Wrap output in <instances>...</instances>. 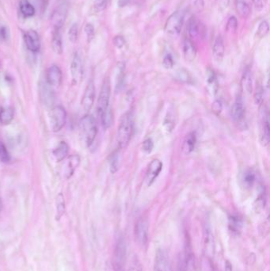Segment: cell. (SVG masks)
I'll return each mask as SVG.
<instances>
[{
  "label": "cell",
  "mask_w": 270,
  "mask_h": 271,
  "mask_svg": "<svg viewBox=\"0 0 270 271\" xmlns=\"http://www.w3.org/2000/svg\"><path fill=\"white\" fill-rule=\"evenodd\" d=\"M109 1L110 0H95L94 2V7H95V11L98 12H101V11L105 10L109 4Z\"/></svg>",
  "instance_id": "obj_42"
},
{
  "label": "cell",
  "mask_w": 270,
  "mask_h": 271,
  "mask_svg": "<svg viewBox=\"0 0 270 271\" xmlns=\"http://www.w3.org/2000/svg\"><path fill=\"white\" fill-rule=\"evenodd\" d=\"M216 1H217L219 6H220L221 7H223V8L228 7L230 2V0H216Z\"/></svg>",
  "instance_id": "obj_51"
},
{
  "label": "cell",
  "mask_w": 270,
  "mask_h": 271,
  "mask_svg": "<svg viewBox=\"0 0 270 271\" xmlns=\"http://www.w3.org/2000/svg\"><path fill=\"white\" fill-rule=\"evenodd\" d=\"M223 110V104L220 100H215L214 102L212 103V110L216 114H220L221 111Z\"/></svg>",
  "instance_id": "obj_47"
},
{
  "label": "cell",
  "mask_w": 270,
  "mask_h": 271,
  "mask_svg": "<svg viewBox=\"0 0 270 271\" xmlns=\"http://www.w3.org/2000/svg\"><path fill=\"white\" fill-rule=\"evenodd\" d=\"M2 208H3V203H2V199L0 198V213L2 212Z\"/></svg>",
  "instance_id": "obj_56"
},
{
  "label": "cell",
  "mask_w": 270,
  "mask_h": 271,
  "mask_svg": "<svg viewBox=\"0 0 270 271\" xmlns=\"http://www.w3.org/2000/svg\"><path fill=\"white\" fill-rule=\"evenodd\" d=\"M14 119V110L11 107L2 108L0 110V124L2 125H10Z\"/></svg>",
  "instance_id": "obj_26"
},
{
  "label": "cell",
  "mask_w": 270,
  "mask_h": 271,
  "mask_svg": "<svg viewBox=\"0 0 270 271\" xmlns=\"http://www.w3.org/2000/svg\"><path fill=\"white\" fill-rule=\"evenodd\" d=\"M24 41L26 47L33 52H38L41 49L40 37L35 30H29L24 35Z\"/></svg>",
  "instance_id": "obj_14"
},
{
  "label": "cell",
  "mask_w": 270,
  "mask_h": 271,
  "mask_svg": "<svg viewBox=\"0 0 270 271\" xmlns=\"http://www.w3.org/2000/svg\"><path fill=\"white\" fill-rule=\"evenodd\" d=\"M269 31H270V26H269L268 22L266 21H262L257 28V37L260 38L266 37V35L268 34Z\"/></svg>",
  "instance_id": "obj_38"
},
{
  "label": "cell",
  "mask_w": 270,
  "mask_h": 271,
  "mask_svg": "<svg viewBox=\"0 0 270 271\" xmlns=\"http://www.w3.org/2000/svg\"><path fill=\"white\" fill-rule=\"evenodd\" d=\"M163 65L164 68L168 69L174 67V61L171 54L168 53L163 58Z\"/></svg>",
  "instance_id": "obj_44"
},
{
  "label": "cell",
  "mask_w": 270,
  "mask_h": 271,
  "mask_svg": "<svg viewBox=\"0 0 270 271\" xmlns=\"http://www.w3.org/2000/svg\"><path fill=\"white\" fill-rule=\"evenodd\" d=\"M68 168H67L66 174L67 178L69 179L72 176V174L75 172V169L79 167L80 164V158L79 155H73L70 156L68 159Z\"/></svg>",
  "instance_id": "obj_27"
},
{
  "label": "cell",
  "mask_w": 270,
  "mask_h": 271,
  "mask_svg": "<svg viewBox=\"0 0 270 271\" xmlns=\"http://www.w3.org/2000/svg\"><path fill=\"white\" fill-rule=\"evenodd\" d=\"M163 169V164L159 159H154L148 165L146 173V182L148 186L154 183Z\"/></svg>",
  "instance_id": "obj_16"
},
{
  "label": "cell",
  "mask_w": 270,
  "mask_h": 271,
  "mask_svg": "<svg viewBox=\"0 0 270 271\" xmlns=\"http://www.w3.org/2000/svg\"><path fill=\"white\" fill-rule=\"evenodd\" d=\"M241 82L245 91L249 95L251 94L253 91V80H252V72L249 68L245 69L244 72L242 74Z\"/></svg>",
  "instance_id": "obj_23"
},
{
  "label": "cell",
  "mask_w": 270,
  "mask_h": 271,
  "mask_svg": "<svg viewBox=\"0 0 270 271\" xmlns=\"http://www.w3.org/2000/svg\"><path fill=\"white\" fill-rule=\"evenodd\" d=\"M183 56L184 58L192 62L195 60L196 56H197V49L193 41H191L189 38H186L183 42Z\"/></svg>",
  "instance_id": "obj_19"
},
{
  "label": "cell",
  "mask_w": 270,
  "mask_h": 271,
  "mask_svg": "<svg viewBox=\"0 0 270 271\" xmlns=\"http://www.w3.org/2000/svg\"><path fill=\"white\" fill-rule=\"evenodd\" d=\"M124 68H125V67H124V65L123 63L119 64V66H118V76H117V90H120V87L122 86L123 82H124Z\"/></svg>",
  "instance_id": "obj_35"
},
{
  "label": "cell",
  "mask_w": 270,
  "mask_h": 271,
  "mask_svg": "<svg viewBox=\"0 0 270 271\" xmlns=\"http://www.w3.org/2000/svg\"><path fill=\"white\" fill-rule=\"evenodd\" d=\"M253 4L257 10L263 8V0H253Z\"/></svg>",
  "instance_id": "obj_52"
},
{
  "label": "cell",
  "mask_w": 270,
  "mask_h": 271,
  "mask_svg": "<svg viewBox=\"0 0 270 271\" xmlns=\"http://www.w3.org/2000/svg\"><path fill=\"white\" fill-rule=\"evenodd\" d=\"M230 227L232 228V230L238 231V229L241 228L242 226V221L239 218L236 217V216H232L230 218L229 220Z\"/></svg>",
  "instance_id": "obj_40"
},
{
  "label": "cell",
  "mask_w": 270,
  "mask_h": 271,
  "mask_svg": "<svg viewBox=\"0 0 270 271\" xmlns=\"http://www.w3.org/2000/svg\"><path fill=\"white\" fill-rule=\"evenodd\" d=\"M68 14V7L65 3L60 5L55 9L53 13L51 14V21L54 30H60L63 25L65 24Z\"/></svg>",
  "instance_id": "obj_8"
},
{
  "label": "cell",
  "mask_w": 270,
  "mask_h": 271,
  "mask_svg": "<svg viewBox=\"0 0 270 271\" xmlns=\"http://www.w3.org/2000/svg\"><path fill=\"white\" fill-rule=\"evenodd\" d=\"M225 52L224 43L223 40L220 35L217 36V38L215 39L214 44L212 46V56L217 62H220L223 60Z\"/></svg>",
  "instance_id": "obj_20"
},
{
  "label": "cell",
  "mask_w": 270,
  "mask_h": 271,
  "mask_svg": "<svg viewBox=\"0 0 270 271\" xmlns=\"http://www.w3.org/2000/svg\"><path fill=\"white\" fill-rule=\"evenodd\" d=\"M183 11H177L172 14L166 22L165 30L170 36H178L180 34L185 19Z\"/></svg>",
  "instance_id": "obj_6"
},
{
  "label": "cell",
  "mask_w": 270,
  "mask_h": 271,
  "mask_svg": "<svg viewBox=\"0 0 270 271\" xmlns=\"http://www.w3.org/2000/svg\"><path fill=\"white\" fill-rule=\"evenodd\" d=\"M142 149H143L144 152L147 153V154L152 152L153 149H154V142H153L152 139V138H147L146 140H144L143 144H142Z\"/></svg>",
  "instance_id": "obj_41"
},
{
  "label": "cell",
  "mask_w": 270,
  "mask_h": 271,
  "mask_svg": "<svg viewBox=\"0 0 270 271\" xmlns=\"http://www.w3.org/2000/svg\"><path fill=\"white\" fill-rule=\"evenodd\" d=\"M175 115L173 111H168L167 116H166L165 120H164V125H165L166 129H168V131H172L175 126Z\"/></svg>",
  "instance_id": "obj_34"
},
{
  "label": "cell",
  "mask_w": 270,
  "mask_h": 271,
  "mask_svg": "<svg viewBox=\"0 0 270 271\" xmlns=\"http://www.w3.org/2000/svg\"><path fill=\"white\" fill-rule=\"evenodd\" d=\"M51 47L54 52L56 54H61L63 52V44L60 30H54L51 39Z\"/></svg>",
  "instance_id": "obj_25"
},
{
  "label": "cell",
  "mask_w": 270,
  "mask_h": 271,
  "mask_svg": "<svg viewBox=\"0 0 270 271\" xmlns=\"http://www.w3.org/2000/svg\"><path fill=\"white\" fill-rule=\"evenodd\" d=\"M21 13L26 17H33L35 15V8L29 0H21L19 3Z\"/></svg>",
  "instance_id": "obj_28"
},
{
  "label": "cell",
  "mask_w": 270,
  "mask_h": 271,
  "mask_svg": "<svg viewBox=\"0 0 270 271\" xmlns=\"http://www.w3.org/2000/svg\"><path fill=\"white\" fill-rule=\"evenodd\" d=\"M129 271H142L140 269V267L137 266V264L133 265V267H132L131 269Z\"/></svg>",
  "instance_id": "obj_55"
},
{
  "label": "cell",
  "mask_w": 270,
  "mask_h": 271,
  "mask_svg": "<svg viewBox=\"0 0 270 271\" xmlns=\"http://www.w3.org/2000/svg\"><path fill=\"white\" fill-rule=\"evenodd\" d=\"M207 84H208V89L212 94H216L218 90V83H217V76L214 71H208L207 76Z\"/></svg>",
  "instance_id": "obj_31"
},
{
  "label": "cell",
  "mask_w": 270,
  "mask_h": 271,
  "mask_svg": "<svg viewBox=\"0 0 270 271\" xmlns=\"http://www.w3.org/2000/svg\"><path fill=\"white\" fill-rule=\"evenodd\" d=\"M245 116H246V109H245L244 103L242 98L238 96L236 99L231 109V118L234 122L241 123L244 120Z\"/></svg>",
  "instance_id": "obj_10"
},
{
  "label": "cell",
  "mask_w": 270,
  "mask_h": 271,
  "mask_svg": "<svg viewBox=\"0 0 270 271\" xmlns=\"http://www.w3.org/2000/svg\"><path fill=\"white\" fill-rule=\"evenodd\" d=\"M69 146L65 141H61L58 144V146L54 149L52 152L54 157L56 159V161L61 162L67 157V155L68 154Z\"/></svg>",
  "instance_id": "obj_24"
},
{
  "label": "cell",
  "mask_w": 270,
  "mask_h": 271,
  "mask_svg": "<svg viewBox=\"0 0 270 271\" xmlns=\"http://www.w3.org/2000/svg\"><path fill=\"white\" fill-rule=\"evenodd\" d=\"M149 224L146 218H139L135 226V237L139 245L146 246L148 241Z\"/></svg>",
  "instance_id": "obj_7"
},
{
  "label": "cell",
  "mask_w": 270,
  "mask_h": 271,
  "mask_svg": "<svg viewBox=\"0 0 270 271\" xmlns=\"http://www.w3.org/2000/svg\"></svg>",
  "instance_id": "obj_57"
},
{
  "label": "cell",
  "mask_w": 270,
  "mask_h": 271,
  "mask_svg": "<svg viewBox=\"0 0 270 271\" xmlns=\"http://www.w3.org/2000/svg\"><path fill=\"white\" fill-rule=\"evenodd\" d=\"M154 271H171L169 257L165 250L157 251L154 260Z\"/></svg>",
  "instance_id": "obj_13"
},
{
  "label": "cell",
  "mask_w": 270,
  "mask_h": 271,
  "mask_svg": "<svg viewBox=\"0 0 270 271\" xmlns=\"http://www.w3.org/2000/svg\"><path fill=\"white\" fill-rule=\"evenodd\" d=\"M85 33H86L88 41H90L94 38V36H95V28H94L92 24H86V26H85Z\"/></svg>",
  "instance_id": "obj_45"
},
{
  "label": "cell",
  "mask_w": 270,
  "mask_h": 271,
  "mask_svg": "<svg viewBox=\"0 0 270 271\" xmlns=\"http://www.w3.org/2000/svg\"><path fill=\"white\" fill-rule=\"evenodd\" d=\"M119 167H120V155L117 151L114 152L110 156V168L112 174H115L119 170Z\"/></svg>",
  "instance_id": "obj_32"
},
{
  "label": "cell",
  "mask_w": 270,
  "mask_h": 271,
  "mask_svg": "<svg viewBox=\"0 0 270 271\" xmlns=\"http://www.w3.org/2000/svg\"><path fill=\"white\" fill-rule=\"evenodd\" d=\"M56 219L60 220V218H62L63 215L65 213V201L63 194L60 193L56 197Z\"/></svg>",
  "instance_id": "obj_30"
},
{
  "label": "cell",
  "mask_w": 270,
  "mask_h": 271,
  "mask_svg": "<svg viewBox=\"0 0 270 271\" xmlns=\"http://www.w3.org/2000/svg\"><path fill=\"white\" fill-rule=\"evenodd\" d=\"M45 78H46L45 82L47 83L52 88L58 87L62 83V71L58 66L51 65V67L48 68Z\"/></svg>",
  "instance_id": "obj_9"
},
{
  "label": "cell",
  "mask_w": 270,
  "mask_h": 271,
  "mask_svg": "<svg viewBox=\"0 0 270 271\" xmlns=\"http://www.w3.org/2000/svg\"><path fill=\"white\" fill-rule=\"evenodd\" d=\"M95 99V86L93 81H90L86 86L82 99V108L85 111H89L92 108Z\"/></svg>",
  "instance_id": "obj_11"
},
{
  "label": "cell",
  "mask_w": 270,
  "mask_h": 271,
  "mask_svg": "<svg viewBox=\"0 0 270 271\" xmlns=\"http://www.w3.org/2000/svg\"><path fill=\"white\" fill-rule=\"evenodd\" d=\"M8 30H7V27L5 26H2L1 25L0 26V40H7L8 38Z\"/></svg>",
  "instance_id": "obj_48"
},
{
  "label": "cell",
  "mask_w": 270,
  "mask_h": 271,
  "mask_svg": "<svg viewBox=\"0 0 270 271\" xmlns=\"http://www.w3.org/2000/svg\"><path fill=\"white\" fill-rule=\"evenodd\" d=\"M176 77H177V80H179L181 82L186 83V84H190L191 80H192L189 72L184 69H180L179 71H177Z\"/></svg>",
  "instance_id": "obj_37"
},
{
  "label": "cell",
  "mask_w": 270,
  "mask_h": 271,
  "mask_svg": "<svg viewBox=\"0 0 270 271\" xmlns=\"http://www.w3.org/2000/svg\"><path fill=\"white\" fill-rule=\"evenodd\" d=\"M71 74L74 84H79L81 82L84 75V69L81 58L78 53L74 54L73 58L71 60Z\"/></svg>",
  "instance_id": "obj_12"
},
{
  "label": "cell",
  "mask_w": 270,
  "mask_h": 271,
  "mask_svg": "<svg viewBox=\"0 0 270 271\" xmlns=\"http://www.w3.org/2000/svg\"><path fill=\"white\" fill-rule=\"evenodd\" d=\"M50 125L52 131L59 132L65 127L67 120V113L62 105H55L50 113Z\"/></svg>",
  "instance_id": "obj_5"
},
{
  "label": "cell",
  "mask_w": 270,
  "mask_h": 271,
  "mask_svg": "<svg viewBox=\"0 0 270 271\" xmlns=\"http://www.w3.org/2000/svg\"><path fill=\"white\" fill-rule=\"evenodd\" d=\"M41 99H43L45 105L48 106L52 105L54 99L53 90L46 82L41 84Z\"/></svg>",
  "instance_id": "obj_22"
},
{
  "label": "cell",
  "mask_w": 270,
  "mask_h": 271,
  "mask_svg": "<svg viewBox=\"0 0 270 271\" xmlns=\"http://www.w3.org/2000/svg\"><path fill=\"white\" fill-rule=\"evenodd\" d=\"M110 95H111V86H110V80L106 78L103 82L99 99H98L97 110L99 117L107 112L108 110H111L110 107Z\"/></svg>",
  "instance_id": "obj_4"
},
{
  "label": "cell",
  "mask_w": 270,
  "mask_h": 271,
  "mask_svg": "<svg viewBox=\"0 0 270 271\" xmlns=\"http://www.w3.org/2000/svg\"><path fill=\"white\" fill-rule=\"evenodd\" d=\"M126 257V242L124 237L120 236L117 239L115 248H114V259H113L114 271H124Z\"/></svg>",
  "instance_id": "obj_3"
},
{
  "label": "cell",
  "mask_w": 270,
  "mask_h": 271,
  "mask_svg": "<svg viewBox=\"0 0 270 271\" xmlns=\"http://www.w3.org/2000/svg\"><path fill=\"white\" fill-rule=\"evenodd\" d=\"M236 11L243 18H247L251 14V7L246 0H236Z\"/></svg>",
  "instance_id": "obj_29"
},
{
  "label": "cell",
  "mask_w": 270,
  "mask_h": 271,
  "mask_svg": "<svg viewBox=\"0 0 270 271\" xmlns=\"http://www.w3.org/2000/svg\"><path fill=\"white\" fill-rule=\"evenodd\" d=\"M133 131V118L131 111L123 114L118 128L117 140L120 149H125L131 140Z\"/></svg>",
  "instance_id": "obj_1"
},
{
  "label": "cell",
  "mask_w": 270,
  "mask_h": 271,
  "mask_svg": "<svg viewBox=\"0 0 270 271\" xmlns=\"http://www.w3.org/2000/svg\"><path fill=\"white\" fill-rule=\"evenodd\" d=\"M261 141L265 146L268 145L270 142V120H269V112L267 109L262 111L261 119Z\"/></svg>",
  "instance_id": "obj_18"
},
{
  "label": "cell",
  "mask_w": 270,
  "mask_h": 271,
  "mask_svg": "<svg viewBox=\"0 0 270 271\" xmlns=\"http://www.w3.org/2000/svg\"><path fill=\"white\" fill-rule=\"evenodd\" d=\"M194 6H195L197 11H202L203 8H204V2H203V0H196Z\"/></svg>",
  "instance_id": "obj_50"
},
{
  "label": "cell",
  "mask_w": 270,
  "mask_h": 271,
  "mask_svg": "<svg viewBox=\"0 0 270 271\" xmlns=\"http://www.w3.org/2000/svg\"><path fill=\"white\" fill-rule=\"evenodd\" d=\"M238 28V21L235 16L230 17L229 19L227 21V26H226V30L228 32L235 33Z\"/></svg>",
  "instance_id": "obj_39"
},
{
  "label": "cell",
  "mask_w": 270,
  "mask_h": 271,
  "mask_svg": "<svg viewBox=\"0 0 270 271\" xmlns=\"http://www.w3.org/2000/svg\"><path fill=\"white\" fill-rule=\"evenodd\" d=\"M68 37L70 41L72 43H75L78 39V26L76 24H74L71 26V28L69 30Z\"/></svg>",
  "instance_id": "obj_43"
},
{
  "label": "cell",
  "mask_w": 270,
  "mask_h": 271,
  "mask_svg": "<svg viewBox=\"0 0 270 271\" xmlns=\"http://www.w3.org/2000/svg\"><path fill=\"white\" fill-rule=\"evenodd\" d=\"M187 30L189 33V37L195 38V37H205L206 30L204 25L198 21L196 17H191L189 23L187 26Z\"/></svg>",
  "instance_id": "obj_15"
},
{
  "label": "cell",
  "mask_w": 270,
  "mask_h": 271,
  "mask_svg": "<svg viewBox=\"0 0 270 271\" xmlns=\"http://www.w3.org/2000/svg\"><path fill=\"white\" fill-rule=\"evenodd\" d=\"M225 271H232V266L229 261H226Z\"/></svg>",
  "instance_id": "obj_54"
},
{
  "label": "cell",
  "mask_w": 270,
  "mask_h": 271,
  "mask_svg": "<svg viewBox=\"0 0 270 271\" xmlns=\"http://www.w3.org/2000/svg\"><path fill=\"white\" fill-rule=\"evenodd\" d=\"M255 174L252 170H247L242 176V181H243L245 186H247V187H251L255 183Z\"/></svg>",
  "instance_id": "obj_33"
},
{
  "label": "cell",
  "mask_w": 270,
  "mask_h": 271,
  "mask_svg": "<svg viewBox=\"0 0 270 271\" xmlns=\"http://www.w3.org/2000/svg\"><path fill=\"white\" fill-rule=\"evenodd\" d=\"M131 0H118V6L120 7H125L129 4Z\"/></svg>",
  "instance_id": "obj_53"
},
{
  "label": "cell",
  "mask_w": 270,
  "mask_h": 271,
  "mask_svg": "<svg viewBox=\"0 0 270 271\" xmlns=\"http://www.w3.org/2000/svg\"><path fill=\"white\" fill-rule=\"evenodd\" d=\"M263 98L264 90L262 86H259L258 87H257V90H256L255 100L257 104L261 105L262 103V102H263Z\"/></svg>",
  "instance_id": "obj_46"
},
{
  "label": "cell",
  "mask_w": 270,
  "mask_h": 271,
  "mask_svg": "<svg viewBox=\"0 0 270 271\" xmlns=\"http://www.w3.org/2000/svg\"><path fill=\"white\" fill-rule=\"evenodd\" d=\"M80 136L86 147L92 145L98 134V125L94 117L86 114L80 123Z\"/></svg>",
  "instance_id": "obj_2"
},
{
  "label": "cell",
  "mask_w": 270,
  "mask_h": 271,
  "mask_svg": "<svg viewBox=\"0 0 270 271\" xmlns=\"http://www.w3.org/2000/svg\"><path fill=\"white\" fill-rule=\"evenodd\" d=\"M204 246L205 254L209 257L213 255L215 251L214 235L208 223H206L204 227Z\"/></svg>",
  "instance_id": "obj_17"
},
{
  "label": "cell",
  "mask_w": 270,
  "mask_h": 271,
  "mask_svg": "<svg viewBox=\"0 0 270 271\" xmlns=\"http://www.w3.org/2000/svg\"><path fill=\"white\" fill-rule=\"evenodd\" d=\"M114 45H116V47L122 48L124 46V44H125V40H124V37L122 36H117L114 39Z\"/></svg>",
  "instance_id": "obj_49"
},
{
  "label": "cell",
  "mask_w": 270,
  "mask_h": 271,
  "mask_svg": "<svg viewBox=\"0 0 270 271\" xmlns=\"http://www.w3.org/2000/svg\"><path fill=\"white\" fill-rule=\"evenodd\" d=\"M197 139L195 133H189L185 138L183 144V152L186 155H189L193 152L197 145Z\"/></svg>",
  "instance_id": "obj_21"
},
{
  "label": "cell",
  "mask_w": 270,
  "mask_h": 271,
  "mask_svg": "<svg viewBox=\"0 0 270 271\" xmlns=\"http://www.w3.org/2000/svg\"><path fill=\"white\" fill-rule=\"evenodd\" d=\"M11 160V155L2 140H0V161L2 163H8Z\"/></svg>",
  "instance_id": "obj_36"
}]
</instances>
